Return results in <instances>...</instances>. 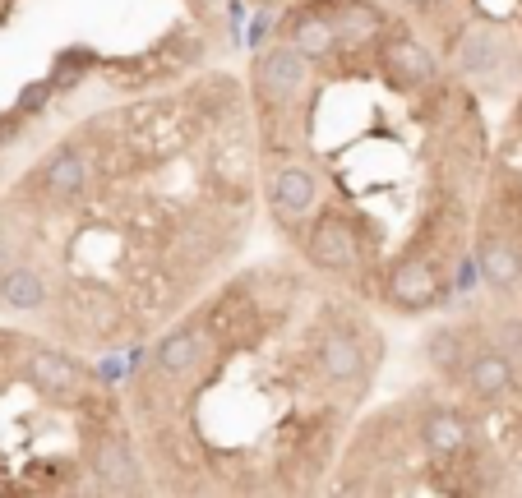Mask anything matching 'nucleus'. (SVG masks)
I'll return each mask as SVG.
<instances>
[{
	"instance_id": "obj_18",
	"label": "nucleus",
	"mask_w": 522,
	"mask_h": 498,
	"mask_svg": "<svg viewBox=\"0 0 522 498\" xmlns=\"http://www.w3.org/2000/svg\"><path fill=\"white\" fill-rule=\"evenodd\" d=\"M495 346L509 360H522V319H499L495 328Z\"/></svg>"
},
{
	"instance_id": "obj_2",
	"label": "nucleus",
	"mask_w": 522,
	"mask_h": 498,
	"mask_svg": "<svg viewBox=\"0 0 522 498\" xmlns=\"http://www.w3.org/2000/svg\"><path fill=\"white\" fill-rule=\"evenodd\" d=\"M305 259L315 263V268H324V273H352L356 268L352 226L342 222L338 213H324L310 226V236H305Z\"/></svg>"
},
{
	"instance_id": "obj_3",
	"label": "nucleus",
	"mask_w": 522,
	"mask_h": 498,
	"mask_svg": "<svg viewBox=\"0 0 522 498\" xmlns=\"http://www.w3.org/2000/svg\"><path fill=\"white\" fill-rule=\"evenodd\" d=\"M384 296H389V305L402 309V314H421V309H430L439 300V282H435V273H430V263L407 254V259L393 263L389 282H384Z\"/></svg>"
},
{
	"instance_id": "obj_16",
	"label": "nucleus",
	"mask_w": 522,
	"mask_h": 498,
	"mask_svg": "<svg viewBox=\"0 0 522 498\" xmlns=\"http://www.w3.org/2000/svg\"><path fill=\"white\" fill-rule=\"evenodd\" d=\"M467 337H462L458 328H435L430 337H425V360L439 369V374H462V365H467Z\"/></svg>"
},
{
	"instance_id": "obj_11",
	"label": "nucleus",
	"mask_w": 522,
	"mask_h": 498,
	"mask_svg": "<svg viewBox=\"0 0 522 498\" xmlns=\"http://www.w3.org/2000/svg\"><path fill=\"white\" fill-rule=\"evenodd\" d=\"M153 360H158V369L171 374V379H190V374L199 369V360H204V342H199L195 328H176L158 342Z\"/></svg>"
},
{
	"instance_id": "obj_12",
	"label": "nucleus",
	"mask_w": 522,
	"mask_h": 498,
	"mask_svg": "<svg viewBox=\"0 0 522 498\" xmlns=\"http://www.w3.org/2000/svg\"><path fill=\"white\" fill-rule=\"evenodd\" d=\"M384 65H389L407 88H421V83H430L439 74L435 56H430L421 42H412V37H393L389 47H384Z\"/></svg>"
},
{
	"instance_id": "obj_13",
	"label": "nucleus",
	"mask_w": 522,
	"mask_h": 498,
	"mask_svg": "<svg viewBox=\"0 0 522 498\" xmlns=\"http://www.w3.org/2000/svg\"><path fill=\"white\" fill-rule=\"evenodd\" d=\"M287 42H292L305 60H319V56H328V51L338 47L342 37H338V24H333V19H324V14H315V10H305V14H296V19H292Z\"/></svg>"
},
{
	"instance_id": "obj_1",
	"label": "nucleus",
	"mask_w": 522,
	"mask_h": 498,
	"mask_svg": "<svg viewBox=\"0 0 522 498\" xmlns=\"http://www.w3.org/2000/svg\"><path fill=\"white\" fill-rule=\"evenodd\" d=\"M305 79H310V60L292 47V42H282V47H268L264 56L255 60V93L268 111H287L301 97Z\"/></svg>"
},
{
	"instance_id": "obj_5",
	"label": "nucleus",
	"mask_w": 522,
	"mask_h": 498,
	"mask_svg": "<svg viewBox=\"0 0 522 498\" xmlns=\"http://www.w3.org/2000/svg\"><path fill=\"white\" fill-rule=\"evenodd\" d=\"M319 369H324V379L338 383V388H356V383L365 379V346L356 342L352 328L324 332V342H319Z\"/></svg>"
},
{
	"instance_id": "obj_15",
	"label": "nucleus",
	"mask_w": 522,
	"mask_h": 498,
	"mask_svg": "<svg viewBox=\"0 0 522 498\" xmlns=\"http://www.w3.org/2000/svg\"><path fill=\"white\" fill-rule=\"evenodd\" d=\"M421 443L425 452H435V457H458L467 448V425H462L458 411H430L421 420Z\"/></svg>"
},
{
	"instance_id": "obj_10",
	"label": "nucleus",
	"mask_w": 522,
	"mask_h": 498,
	"mask_svg": "<svg viewBox=\"0 0 522 498\" xmlns=\"http://www.w3.org/2000/svg\"><path fill=\"white\" fill-rule=\"evenodd\" d=\"M315 199H319V176L310 171V166L292 162L273 176V208H278V213H287V217L310 213Z\"/></svg>"
},
{
	"instance_id": "obj_19",
	"label": "nucleus",
	"mask_w": 522,
	"mask_h": 498,
	"mask_svg": "<svg viewBox=\"0 0 522 498\" xmlns=\"http://www.w3.org/2000/svg\"><path fill=\"white\" fill-rule=\"evenodd\" d=\"M407 5H416V10H425V5H435V0H407Z\"/></svg>"
},
{
	"instance_id": "obj_4",
	"label": "nucleus",
	"mask_w": 522,
	"mask_h": 498,
	"mask_svg": "<svg viewBox=\"0 0 522 498\" xmlns=\"http://www.w3.org/2000/svg\"><path fill=\"white\" fill-rule=\"evenodd\" d=\"M28 383L51 402H74L84 392V369H79V360L61 356V351H33L28 356Z\"/></svg>"
},
{
	"instance_id": "obj_8",
	"label": "nucleus",
	"mask_w": 522,
	"mask_h": 498,
	"mask_svg": "<svg viewBox=\"0 0 522 498\" xmlns=\"http://www.w3.org/2000/svg\"><path fill=\"white\" fill-rule=\"evenodd\" d=\"M462 379H467L472 397H481V402H499V397L513 388V360L504 356L499 346L476 351V356H467V365H462Z\"/></svg>"
},
{
	"instance_id": "obj_7",
	"label": "nucleus",
	"mask_w": 522,
	"mask_h": 498,
	"mask_svg": "<svg viewBox=\"0 0 522 498\" xmlns=\"http://www.w3.org/2000/svg\"><path fill=\"white\" fill-rule=\"evenodd\" d=\"M93 475H98V485L107 494H134L139 489V462H134L130 439L107 434L98 443V452H93Z\"/></svg>"
},
{
	"instance_id": "obj_9",
	"label": "nucleus",
	"mask_w": 522,
	"mask_h": 498,
	"mask_svg": "<svg viewBox=\"0 0 522 498\" xmlns=\"http://www.w3.org/2000/svg\"><path fill=\"white\" fill-rule=\"evenodd\" d=\"M37 180H42V194H47L51 203L74 199V194L84 190V180H88L84 153H79V148H56V153H51L47 162H42Z\"/></svg>"
},
{
	"instance_id": "obj_14",
	"label": "nucleus",
	"mask_w": 522,
	"mask_h": 498,
	"mask_svg": "<svg viewBox=\"0 0 522 498\" xmlns=\"http://www.w3.org/2000/svg\"><path fill=\"white\" fill-rule=\"evenodd\" d=\"M47 277L33 273V268H5L0 273V305L19 309V314H33V309L47 305Z\"/></svg>"
},
{
	"instance_id": "obj_6",
	"label": "nucleus",
	"mask_w": 522,
	"mask_h": 498,
	"mask_svg": "<svg viewBox=\"0 0 522 498\" xmlns=\"http://www.w3.org/2000/svg\"><path fill=\"white\" fill-rule=\"evenodd\" d=\"M476 273L486 277L490 291H513L522 282V254L509 236L499 231H481L476 240Z\"/></svg>"
},
{
	"instance_id": "obj_20",
	"label": "nucleus",
	"mask_w": 522,
	"mask_h": 498,
	"mask_svg": "<svg viewBox=\"0 0 522 498\" xmlns=\"http://www.w3.org/2000/svg\"><path fill=\"white\" fill-rule=\"evenodd\" d=\"M259 5H273V0H259Z\"/></svg>"
},
{
	"instance_id": "obj_17",
	"label": "nucleus",
	"mask_w": 522,
	"mask_h": 498,
	"mask_svg": "<svg viewBox=\"0 0 522 498\" xmlns=\"http://www.w3.org/2000/svg\"><path fill=\"white\" fill-rule=\"evenodd\" d=\"M458 65H462V70H472V74L495 70V65H499V42L486 33V28L467 33V42H462V51H458Z\"/></svg>"
}]
</instances>
